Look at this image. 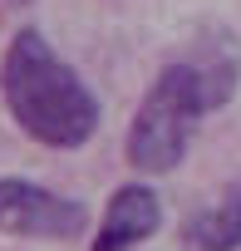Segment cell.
Returning <instances> with one entry per match:
<instances>
[{"instance_id": "1", "label": "cell", "mask_w": 241, "mask_h": 251, "mask_svg": "<svg viewBox=\"0 0 241 251\" xmlns=\"http://www.w3.org/2000/svg\"><path fill=\"white\" fill-rule=\"evenodd\" d=\"M0 94L20 128L45 148H84L98 133L94 89L49 50L40 30H20L0 59Z\"/></svg>"}, {"instance_id": "2", "label": "cell", "mask_w": 241, "mask_h": 251, "mask_svg": "<svg viewBox=\"0 0 241 251\" xmlns=\"http://www.w3.org/2000/svg\"><path fill=\"white\" fill-rule=\"evenodd\" d=\"M236 89V64H168L128 128V163L138 173H172L187 148L197 118L221 108Z\"/></svg>"}, {"instance_id": "3", "label": "cell", "mask_w": 241, "mask_h": 251, "mask_svg": "<svg viewBox=\"0 0 241 251\" xmlns=\"http://www.w3.org/2000/svg\"><path fill=\"white\" fill-rule=\"evenodd\" d=\"M89 226V207L59 197L25 177H0V231L35 236V241H74Z\"/></svg>"}, {"instance_id": "4", "label": "cell", "mask_w": 241, "mask_h": 251, "mask_svg": "<svg viewBox=\"0 0 241 251\" xmlns=\"http://www.w3.org/2000/svg\"><path fill=\"white\" fill-rule=\"evenodd\" d=\"M163 226V202L153 187L143 182H128L118 187L103 207V222H98V236L89 251H128V246H143L153 231Z\"/></svg>"}, {"instance_id": "5", "label": "cell", "mask_w": 241, "mask_h": 251, "mask_svg": "<svg viewBox=\"0 0 241 251\" xmlns=\"http://www.w3.org/2000/svg\"><path fill=\"white\" fill-rule=\"evenodd\" d=\"M197 251H241V187H226L217 207L192 222Z\"/></svg>"}]
</instances>
